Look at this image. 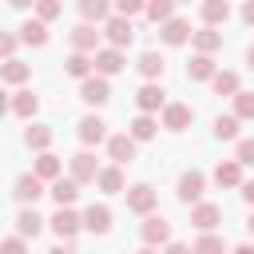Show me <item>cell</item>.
<instances>
[{
    "label": "cell",
    "mask_w": 254,
    "mask_h": 254,
    "mask_svg": "<svg viewBox=\"0 0 254 254\" xmlns=\"http://www.w3.org/2000/svg\"><path fill=\"white\" fill-rule=\"evenodd\" d=\"M79 99L83 103H91V107H103L107 99H111V83H107V75H87V79H79Z\"/></svg>",
    "instance_id": "cell-1"
},
{
    "label": "cell",
    "mask_w": 254,
    "mask_h": 254,
    "mask_svg": "<svg viewBox=\"0 0 254 254\" xmlns=\"http://www.w3.org/2000/svg\"><path fill=\"white\" fill-rule=\"evenodd\" d=\"M139 234H143V242L147 246H167L171 242V222L163 218V214H143V226H139Z\"/></svg>",
    "instance_id": "cell-2"
},
{
    "label": "cell",
    "mask_w": 254,
    "mask_h": 254,
    "mask_svg": "<svg viewBox=\"0 0 254 254\" xmlns=\"http://www.w3.org/2000/svg\"><path fill=\"white\" fill-rule=\"evenodd\" d=\"M202 190H206V175L202 171H183L179 175V190H175L179 202H187V206L190 202H202Z\"/></svg>",
    "instance_id": "cell-3"
},
{
    "label": "cell",
    "mask_w": 254,
    "mask_h": 254,
    "mask_svg": "<svg viewBox=\"0 0 254 254\" xmlns=\"http://www.w3.org/2000/svg\"><path fill=\"white\" fill-rule=\"evenodd\" d=\"M155 202H159V194H155L151 183H135V187H127V210H131V214H151Z\"/></svg>",
    "instance_id": "cell-4"
},
{
    "label": "cell",
    "mask_w": 254,
    "mask_h": 254,
    "mask_svg": "<svg viewBox=\"0 0 254 254\" xmlns=\"http://www.w3.org/2000/svg\"><path fill=\"white\" fill-rule=\"evenodd\" d=\"M103 36H107L111 48H127V44L135 40V28H131L127 16H107V20H103Z\"/></svg>",
    "instance_id": "cell-5"
},
{
    "label": "cell",
    "mask_w": 254,
    "mask_h": 254,
    "mask_svg": "<svg viewBox=\"0 0 254 254\" xmlns=\"http://www.w3.org/2000/svg\"><path fill=\"white\" fill-rule=\"evenodd\" d=\"M135 107H139V111H147V115H155V111H163V107H167V91H163L155 79H147V83L135 91Z\"/></svg>",
    "instance_id": "cell-6"
},
{
    "label": "cell",
    "mask_w": 254,
    "mask_h": 254,
    "mask_svg": "<svg viewBox=\"0 0 254 254\" xmlns=\"http://www.w3.org/2000/svg\"><path fill=\"white\" fill-rule=\"evenodd\" d=\"M75 135H79L83 147H99V143H107V123H103L99 115H83V119L75 123Z\"/></svg>",
    "instance_id": "cell-7"
},
{
    "label": "cell",
    "mask_w": 254,
    "mask_h": 254,
    "mask_svg": "<svg viewBox=\"0 0 254 254\" xmlns=\"http://www.w3.org/2000/svg\"><path fill=\"white\" fill-rule=\"evenodd\" d=\"M48 222H52V230H56L64 242H71V238L79 234V226H83V214H75L71 206H60V210H56Z\"/></svg>",
    "instance_id": "cell-8"
},
{
    "label": "cell",
    "mask_w": 254,
    "mask_h": 254,
    "mask_svg": "<svg viewBox=\"0 0 254 254\" xmlns=\"http://www.w3.org/2000/svg\"><path fill=\"white\" fill-rule=\"evenodd\" d=\"M190 36H194V32H190V20H179V16H171L167 24H159V40H163L167 48H183Z\"/></svg>",
    "instance_id": "cell-9"
},
{
    "label": "cell",
    "mask_w": 254,
    "mask_h": 254,
    "mask_svg": "<svg viewBox=\"0 0 254 254\" xmlns=\"http://www.w3.org/2000/svg\"><path fill=\"white\" fill-rule=\"evenodd\" d=\"M91 60H95V71H99V75H119V71L127 67V60H123V48H99Z\"/></svg>",
    "instance_id": "cell-10"
},
{
    "label": "cell",
    "mask_w": 254,
    "mask_h": 254,
    "mask_svg": "<svg viewBox=\"0 0 254 254\" xmlns=\"http://www.w3.org/2000/svg\"><path fill=\"white\" fill-rule=\"evenodd\" d=\"M12 194H16L24 206H36V198L44 194V179H40L36 171H32V175H20V179H16V187H12Z\"/></svg>",
    "instance_id": "cell-11"
},
{
    "label": "cell",
    "mask_w": 254,
    "mask_h": 254,
    "mask_svg": "<svg viewBox=\"0 0 254 254\" xmlns=\"http://www.w3.org/2000/svg\"><path fill=\"white\" fill-rule=\"evenodd\" d=\"M190 119H194V111H190L187 103H167V107H163V127H167V131H187Z\"/></svg>",
    "instance_id": "cell-12"
},
{
    "label": "cell",
    "mask_w": 254,
    "mask_h": 254,
    "mask_svg": "<svg viewBox=\"0 0 254 254\" xmlns=\"http://www.w3.org/2000/svg\"><path fill=\"white\" fill-rule=\"evenodd\" d=\"M95 175H99V163H95L91 151L71 155V179H75V183H95Z\"/></svg>",
    "instance_id": "cell-13"
},
{
    "label": "cell",
    "mask_w": 254,
    "mask_h": 254,
    "mask_svg": "<svg viewBox=\"0 0 254 254\" xmlns=\"http://www.w3.org/2000/svg\"><path fill=\"white\" fill-rule=\"evenodd\" d=\"M95 187L103 190V194H123V167L119 163H111V167H99V175H95Z\"/></svg>",
    "instance_id": "cell-14"
},
{
    "label": "cell",
    "mask_w": 254,
    "mask_h": 254,
    "mask_svg": "<svg viewBox=\"0 0 254 254\" xmlns=\"http://www.w3.org/2000/svg\"><path fill=\"white\" fill-rule=\"evenodd\" d=\"M190 222L206 234V230H214L218 222H222V206H214V202H194V210H190Z\"/></svg>",
    "instance_id": "cell-15"
},
{
    "label": "cell",
    "mask_w": 254,
    "mask_h": 254,
    "mask_svg": "<svg viewBox=\"0 0 254 254\" xmlns=\"http://www.w3.org/2000/svg\"><path fill=\"white\" fill-rule=\"evenodd\" d=\"M83 230H91V234H107V230H111V210H107L103 202H91V206L83 210Z\"/></svg>",
    "instance_id": "cell-16"
},
{
    "label": "cell",
    "mask_w": 254,
    "mask_h": 254,
    "mask_svg": "<svg viewBox=\"0 0 254 254\" xmlns=\"http://www.w3.org/2000/svg\"><path fill=\"white\" fill-rule=\"evenodd\" d=\"M107 155H111V163L127 167V163L135 159V139H131V135H111V139H107Z\"/></svg>",
    "instance_id": "cell-17"
},
{
    "label": "cell",
    "mask_w": 254,
    "mask_h": 254,
    "mask_svg": "<svg viewBox=\"0 0 254 254\" xmlns=\"http://www.w3.org/2000/svg\"><path fill=\"white\" fill-rule=\"evenodd\" d=\"M48 194L56 198V206H71V202L79 198V183H75L71 175H67V179L60 175V179H52V190H48Z\"/></svg>",
    "instance_id": "cell-18"
},
{
    "label": "cell",
    "mask_w": 254,
    "mask_h": 254,
    "mask_svg": "<svg viewBox=\"0 0 254 254\" xmlns=\"http://www.w3.org/2000/svg\"><path fill=\"white\" fill-rule=\"evenodd\" d=\"M71 48L75 52H99V32L83 20V24H75L71 28Z\"/></svg>",
    "instance_id": "cell-19"
},
{
    "label": "cell",
    "mask_w": 254,
    "mask_h": 254,
    "mask_svg": "<svg viewBox=\"0 0 254 254\" xmlns=\"http://www.w3.org/2000/svg\"><path fill=\"white\" fill-rule=\"evenodd\" d=\"M155 131H159V119H155V115H147V111H139V115L131 119V127H127V135H131L135 143H147V139H155Z\"/></svg>",
    "instance_id": "cell-20"
},
{
    "label": "cell",
    "mask_w": 254,
    "mask_h": 254,
    "mask_svg": "<svg viewBox=\"0 0 254 254\" xmlns=\"http://www.w3.org/2000/svg\"><path fill=\"white\" fill-rule=\"evenodd\" d=\"M214 183H218V187H242V163H238V159H218Z\"/></svg>",
    "instance_id": "cell-21"
},
{
    "label": "cell",
    "mask_w": 254,
    "mask_h": 254,
    "mask_svg": "<svg viewBox=\"0 0 254 254\" xmlns=\"http://www.w3.org/2000/svg\"><path fill=\"white\" fill-rule=\"evenodd\" d=\"M64 71L75 75V79H87V75H95V60H91L87 52H71V56L64 60Z\"/></svg>",
    "instance_id": "cell-22"
},
{
    "label": "cell",
    "mask_w": 254,
    "mask_h": 254,
    "mask_svg": "<svg viewBox=\"0 0 254 254\" xmlns=\"http://www.w3.org/2000/svg\"><path fill=\"white\" fill-rule=\"evenodd\" d=\"M190 44H194V52H206V56H214V52L222 48V32L206 24L202 32H194V36H190Z\"/></svg>",
    "instance_id": "cell-23"
},
{
    "label": "cell",
    "mask_w": 254,
    "mask_h": 254,
    "mask_svg": "<svg viewBox=\"0 0 254 254\" xmlns=\"http://www.w3.org/2000/svg\"><path fill=\"white\" fill-rule=\"evenodd\" d=\"M214 60L206 56V52H194L190 56V64H187V79H214Z\"/></svg>",
    "instance_id": "cell-24"
},
{
    "label": "cell",
    "mask_w": 254,
    "mask_h": 254,
    "mask_svg": "<svg viewBox=\"0 0 254 254\" xmlns=\"http://www.w3.org/2000/svg\"><path fill=\"white\" fill-rule=\"evenodd\" d=\"M16 230H20V238H36V234L44 230V218L36 214V206H24V210L16 214Z\"/></svg>",
    "instance_id": "cell-25"
},
{
    "label": "cell",
    "mask_w": 254,
    "mask_h": 254,
    "mask_svg": "<svg viewBox=\"0 0 254 254\" xmlns=\"http://www.w3.org/2000/svg\"><path fill=\"white\" fill-rule=\"evenodd\" d=\"M20 40L32 44V48H44V44H48V24H44V20H28V24H20Z\"/></svg>",
    "instance_id": "cell-26"
},
{
    "label": "cell",
    "mask_w": 254,
    "mask_h": 254,
    "mask_svg": "<svg viewBox=\"0 0 254 254\" xmlns=\"http://www.w3.org/2000/svg\"><path fill=\"white\" fill-rule=\"evenodd\" d=\"M202 20H206L210 28L226 24V20H230V4H226V0H202Z\"/></svg>",
    "instance_id": "cell-27"
},
{
    "label": "cell",
    "mask_w": 254,
    "mask_h": 254,
    "mask_svg": "<svg viewBox=\"0 0 254 254\" xmlns=\"http://www.w3.org/2000/svg\"><path fill=\"white\" fill-rule=\"evenodd\" d=\"M79 16L87 24H99V20L111 16V0H79Z\"/></svg>",
    "instance_id": "cell-28"
},
{
    "label": "cell",
    "mask_w": 254,
    "mask_h": 254,
    "mask_svg": "<svg viewBox=\"0 0 254 254\" xmlns=\"http://www.w3.org/2000/svg\"><path fill=\"white\" fill-rule=\"evenodd\" d=\"M135 67H139V75H143V79H159L167 64H163V56H159V52H143Z\"/></svg>",
    "instance_id": "cell-29"
},
{
    "label": "cell",
    "mask_w": 254,
    "mask_h": 254,
    "mask_svg": "<svg viewBox=\"0 0 254 254\" xmlns=\"http://www.w3.org/2000/svg\"><path fill=\"white\" fill-rule=\"evenodd\" d=\"M28 75H32V67L20 64V60H4L0 64V83H24Z\"/></svg>",
    "instance_id": "cell-30"
},
{
    "label": "cell",
    "mask_w": 254,
    "mask_h": 254,
    "mask_svg": "<svg viewBox=\"0 0 254 254\" xmlns=\"http://www.w3.org/2000/svg\"><path fill=\"white\" fill-rule=\"evenodd\" d=\"M24 143H28L32 151H48V147H52V127H44V123H32V127L24 131Z\"/></svg>",
    "instance_id": "cell-31"
},
{
    "label": "cell",
    "mask_w": 254,
    "mask_h": 254,
    "mask_svg": "<svg viewBox=\"0 0 254 254\" xmlns=\"http://www.w3.org/2000/svg\"><path fill=\"white\" fill-rule=\"evenodd\" d=\"M60 171H64V163H60L52 151H40V159H36V175H40L44 183H52V179H60Z\"/></svg>",
    "instance_id": "cell-32"
},
{
    "label": "cell",
    "mask_w": 254,
    "mask_h": 254,
    "mask_svg": "<svg viewBox=\"0 0 254 254\" xmlns=\"http://www.w3.org/2000/svg\"><path fill=\"white\" fill-rule=\"evenodd\" d=\"M210 87H214V95H238V71H214Z\"/></svg>",
    "instance_id": "cell-33"
},
{
    "label": "cell",
    "mask_w": 254,
    "mask_h": 254,
    "mask_svg": "<svg viewBox=\"0 0 254 254\" xmlns=\"http://www.w3.org/2000/svg\"><path fill=\"white\" fill-rule=\"evenodd\" d=\"M36 107H40V99H36L32 91H16V95H12V111H16L20 119H32Z\"/></svg>",
    "instance_id": "cell-34"
},
{
    "label": "cell",
    "mask_w": 254,
    "mask_h": 254,
    "mask_svg": "<svg viewBox=\"0 0 254 254\" xmlns=\"http://www.w3.org/2000/svg\"><path fill=\"white\" fill-rule=\"evenodd\" d=\"M147 20H155V24H167L171 16H175V0H147Z\"/></svg>",
    "instance_id": "cell-35"
},
{
    "label": "cell",
    "mask_w": 254,
    "mask_h": 254,
    "mask_svg": "<svg viewBox=\"0 0 254 254\" xmlns=\"http://www.w3.org/2000/svg\"><path fill=\"white\" fill-rule=\"evenodd\" d=\"M190 250H194V254H230V250H226V242H222L214 230H206V234H202V238H198Z\"/></svg>",
    "instance_id": "cell-36"
},
{
    "label": "cell",
    "mask_w": 254,
    "mask_h": 254,
    "mask_svg": "<svg viewBox=\"0 0 254 254\" xmlns=\"http://www.w3.org/2000/svg\"><path fill=\"white\" fill-rule=\"evenodd\" d=\"M238 115H218L214 119V139H238Z\"/></svg>",
    "instance_id": "cell-37"
},
{
    "label": "cell",
    "mask_w": 254,
    "mask_h": 254,
    "mask_svg": "<svg viewBox=\"0 0 254 254\" xmlns=\"http://www.w3.org/2000/svg\"><path fill=\"white\" fill-rule=\"evenodd\" d=\"M230 99H234V115L238 119H254V91H238Z\"/></svg>",
    "instance_id": "cell-38"
},
{
    "label": "cell",
    "mask_w": 254,
    "mask_h": 254,
    "mask_svg": "<svg viewBox=\"0 0 254 254\" xmlns=\"http://www.w3.org/2000/svg\"><path fill=\"white\" fill-rule=\"evenodd\" d=\"M60 12H64V4H60V0H36V20H44V24H48V20H56Z\"/></svg>",
    "instance_id": "cell-39"
},
{
    "label": "cell",
    "mask_w": 254,
    "mask_h": 254,
    "mask_svg": "<svg viewBox=\"0 0 254 254\" xmlns=\"http://www.w3.org/2000/svg\"><path fill=\"white\" fill-rule=\"evenodd\" d=\"M234 159H238L242 167H254V139H238V147H234Z\"/></svg>",
    "instance_id": "cell-40"
},
{
    "label": "cell",
    "mask_w": 254,
    "mask_h": 254,
    "mask_svg": "<svg viewBox=\"0 0 254 254\" xmlns=\"http://www.w3.org/2000/svg\"><path fill=\"white\" fill-rule=\"evenodd\" d=\"M143 8H147V0H115V16H127V20L139 16Z\"/></svg>",
    "instance_id": "cell-41"
},
{
    "label": "cell",
    "mask_w": 254,
    "mask_h": 254,
    "mask_svg": "<svg viewBox=\"0 0 254 254\" xmlns=\"http://www.w3.org/2000/svg\"><path fill=\"white\" fill-rule=\"evenodd\" d=\"M16 44H20V36H12V32H0V60H12Z\"/></svg>",
    "instance_id": "cell-42"
},
{
    "label": "cell",
    "mask_w": 254,
    "mask_h": 254,
    "mask_svg": "<svg viewBox=\"0 0 254 254\" xmlns=\"http://www.w3.org/2000/svg\"><path fill=\"white\" fill-rule=\"evenodd\" d=\"M0 254H28V246H24V238L16 234V238H4V242H0Z\"/></svg>",
    "instance_id": "cell-43"
},
{
    "label": "cell",
    "mask_w": 254,
    "mask_h": 254,
    "mask_svg": "<svg viewBox=\"0 0 254 254\" xmlns=\"http://www.w3.org/2000/svg\"><path fill=\"white\" fill-rule=\"evenodd\" d=\"M163 254H194V250H190V246H183V242H167V246H163Z\"/></svg>",
    "instance_id": "cell-44"
},
{
    "label": "cell",
    "mask_w": 254,
    "mask_h": 254,
    "mask_svg": "<svg viewBox=\"0 0 254 254\" xmlns=\"http://www.w3.org/2000/svg\"><path fill=\"white\" fill-rule=\"evenodd\" d=\"M242 20L254 28V0H246V4H242Z\"/></svg>",
    "instance_id": "cell-45"
},
{
    "label": "cell",
    "mask_w": 254,
    "mask_h": 254,
    "mask_svg": "<svg viewBox=\"0 0 254 254\" xmlns=\"http://www.w3.org/2000/svg\"><path fill=\"white\" fill-rule=\"evenodd\" d=\"M242 198L254 206V179H250V183H242Z\"/></svg>",
    "instance_id": "cell-46"
},
{
    "label": "cell",
    "mask_w": 254,
    "mask_h": 254,
    "mask_svg": "<svg viewBox=\"0 0 254 254\" xmlns=\"http://www.w3.org/2000/svg\"><path fill=\"white\" fill-rule=\"evenodd\" d=\"M4 111H12V99H8V91L0 87V115H4Z\"/></svg>",
    "instance_id": "cell-47"
},
{
    "label": "cell",
    "mask_w": 254,
    "mask_h": 254,
    "mask_svg": "<svg viewBox=\"0 0 254 254\" xmlns=\"http://www.w3.org/2000/svg\"><path fill=\"white\" fill-rule=\"evenodd\" d=\"M230 254H254V242H242V246H234Z\"/></svg>",
    "instance_id": "cell-48"
},
{
    "label": "cell",
    "mask_w": 254,
    "mask_h": 254,
    "mask_svg": "<svg viewBox=\"0 0 254 254\" xmlns=\"http://www.w3.org/2000/svg\"><path fill=\"white\" fill-rule=\"evenodd\" d=\"M12 8H36V0H8Z\"/></svg>",
    "instance_id": "cell-49"
},
{
    "label": "cell",
    "mask_w": 254,
    "mask_h": 254,
    "mask_svg": "<svg viewBox=\"0 0 254 254\" xmlns=\"http://www.w3.org/2000/svg\"><path fill=\"white\" fill-rule=\"evenodd\" d=\"M48 254H79L75 246H56V250H48Z\"/></svg>",
    "instance_id": "cell-50"
},
{
    "label": "cell",
    "mask_w": 254,
    "mask_h": 254,
    "mask_svg": "<svg viewBox=\"0 0 254 254\" xmlns=\"http://www.w3.org/2000/svg\"><path fill=\"white\" fill-rule=\"evenodd\" d=\"M246 64H250V67H254V44H250V48H246Z\"/></svg>",
    "instance_id": "cell-51"
},
{
    "label": "cell",
    "mask_w": 254,
    "mask_h": 254,
    "mask_svg": "<svg viewBox=\"0 0 254 254\" xmlns=\"http://www.w3.org/2000/svg\"><path fill=\"white\" fill-rule=\"evenodd\" d=\"M246 230H250V238H254V214H250V218H246Z\"/></svg>",
    "instance_id": "cell-52"
},
{
    "label": "cell",
    "mask_w": 254,
    "mask_h": 254,
    "mask_svg": "<svg viewBox=\"0 0 254 254\" xmlns=\"http://www.w3.org/2000/svg\"><path fill=\"white\" fill-rule=\"evenodd\" d=\"M139 254H159V250H155V246H143V250H139Z\"/></svg>",
    "instance_id": "cell-53"
},
{
    "label": "cell",
    "mask_w": 254,
    "mask_h": 254,
    "mask_svg": "<svg viewBox=\"0 0 254 254\" xmlns=\"http://www.w3.org/2000/svg\"><path fill=\"white\" fill-rule=\"evenodd\" d=\"M175 4H190V0H175Z\"/></svg>",
    "instance_id": "cell-54"
}]
</instances>
